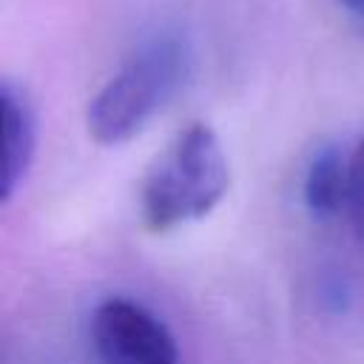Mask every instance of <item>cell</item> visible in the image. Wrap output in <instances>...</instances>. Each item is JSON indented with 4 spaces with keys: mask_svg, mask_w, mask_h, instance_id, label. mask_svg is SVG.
Wrapping results in <instances>:
<instances>
[{
    "mask_svg": "<svg viewBox=\"0 0 364 364\" xmlns=\"http://www.w3.org/2000/svg\"><path fill=\"white\" fill-rule=\"evenodd\" d=\"M0 114H3V171H0V202H11L20 191L37 151V114L26 91L11 80L0 85Z\"/></svg>",
    "mask_w": 364,
    "mask_h": 364,
    "instance_id": "obj_4",
    "label": "cell"
},
{
    "mask_svg": "<svg viewBox=\"0 0 364 364\" xmlns=\"http://www.w3.org/2000/svg\"><path fill=\"white\" fill-rule=\"evenodd\" d=\"M88 338L97 364H179V347L168 324L125 296L102 299L94 307Z\"/></svg>",
    "mask_w": 364,
    "mask_h": 364,
    "instance_id": "obj_3",
    "label": "cell"
},
{
    "mask_svg": "<svg viewBox=\"0 0 364 364\" xmlns=\"http://www.w3.org/2000/svg\"><path fill=\"white\" fill-rule=\"evenodd\" d=\"M344 9H350L355 17H361L364 20V0H338Z\"/></svg>",
    "mask_w": 364,
    "mask_h": 364,
    "instance_id": "obj_7",
    "label": "cell"
},
{
    "mask_svg": "<svg viewBox=\"0 0 364 364\" xmlns=\"http://www.w3.org/2000/svg\"><path fill=\"white\" fill-rule=\"evenodd\" d=\"M191 71L188 46L173 34H159L139 46L122 68L88 102V134L100 145H122L136 136Z\"/></svg>",
    "mask_w": 364,
    "mask_h": 364,
    "instance_id": "obj_2",
    "label": "cell"
},
{
    "mask_svg": "<svg viewBox=\"0 0 364 364\" xmlns=\"http://www.w3.org/2000/svg\"><path fill=\"white\" fill-rule=\"evenodd\" d=\"M228 188L230 168L216 131L193 122L145 173L139 188L142 222L154 233L199 222L225 199Z\"/></svg>",
    "mask_w": 364,
    "mask_h": 364,
    "instance_id": "obj_1",
    "label": "cell"
},
{
    "mask_svg": "<svg viewBox=\"0 0 364 364\" xmlns=\"http://www.w3.org/2000/svg\"><path fill=\"white\" fill-rule=\"evenodd\" d=\"M358 245L364 247V139L350 151V191H347V213Z\"/></svg>",
    "mask_w": 364,
    "mask_h": 364,
    "instance_id": "obj_6",
    "label": "cell"
},
{
    "mask_svg": "<svg viewBox=\"0 0 364 364\" xmlns=\"http://www.w3.org/2000/svg\"><path fill=\"white\" fill-rule=\"evenodd\" d=\"M347 191H350V154L336 145L321 148L307 173H304V205L307 210L330 222L347 213Z\"/></svg>",
    "mask_w": 364,
    "mask_h": 364,
    "instance_id": "obj_5",
    "label": "cell"
}]
</instances>
